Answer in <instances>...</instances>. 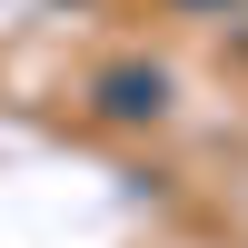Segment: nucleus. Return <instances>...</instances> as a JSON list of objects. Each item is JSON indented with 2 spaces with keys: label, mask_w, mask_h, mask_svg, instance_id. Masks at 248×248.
Here are the masks:
<instances>
[{
  "label": "nucleus",
  "mask_w": 248,
  "mask_h": 248,
  "mask_svg": "<svg viewBox=\"0 0 248 248\" xmlns=\"http://www.w3.org/2000/svg\"><path fill=\"white\" fill-rule=\"evenodd\" d=\"M99 109H109V119H159V109H169V79H159V70H109V79H99Z\"/></svg>",
  "instance_id": "nucleus-1"
}]
</instances>
